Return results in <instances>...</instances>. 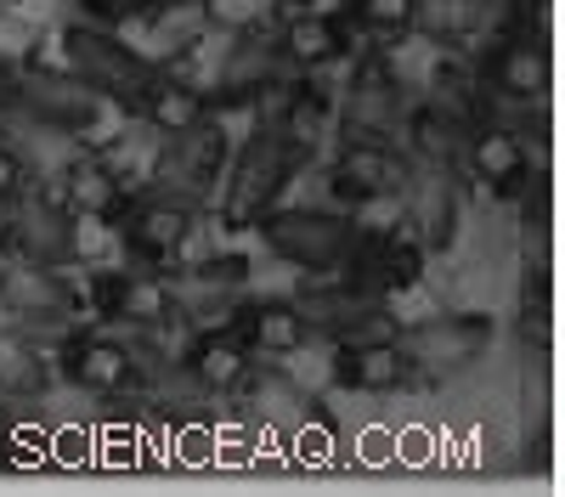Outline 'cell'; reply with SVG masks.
<instances>
[{
    "label": "cell",
    "mask_w": 565,
    "mask_h": 497,
    "mask_svg": "<svg viewBox=\"0 0 565 497\" xmlns=\"http://www.w3.org/2000/svg\"><path fill=\"white\" fill-rule=\"evenodd\" d=\"M300 153L282 142L277 130L260 125V136L238 153L226 159L221 170V220L232 226V233H244V226H255L271 204H282V193H289V181L300 175Z\"/></svg>",
    "instance_id": "1"
},
{
    "label": "cell",
    "mask_w": 565,
    "mask_h": 497,
    "mask_svg": "<svg viewBox=\"0 0 565 497\" xmlns=\"http://www.w3.org/2000/svg\"><path fill=\"white\" fill-rule=\"evenodd\" d=\"M57 40H63V68L97 90L103 102H119V108H130L159 68L148 52H136L114 29H97V23H68Z\"/></svg>",
    "instance_id": "2"
},
{
    "label": "cell",
    "mask_w": 565,
    "mask_h": 497,
    "mask_svg": "<svg viewBox=\"0 0 565 497\" xmlns=\"http://www.w3.org/2000/svg\"><path fill=\"white\" fill-rule=\"evenodd\" d=\"M74 255H79V215H68L57 193L23 187L18 198L0 204V260L74 266Z\"/></svg>",
    "instance_id": "3"
},
{
    "label": "cell",
    "mask_w": 565,
    "mask_h": 497,
    "mask_svg": "<svg viewBox=\"0 0 565 497\" xmlns=\"http://www.w3.org/2000/svg\"><path fill=\"white\" fill-rule=\"evenodd\" d=\"M255 226H260V238L277 260L311 271V278L340 271L351 260V244H356V220L334 215V209H282V204H271Z\"/></svg>",
    "instance_id": "4"
},
{
    "label": "cell",
    "mask_w": 565,
    "mask_h": 497,
    "mask_svg": "<svg viewBox=\"0 0 565 497\" xmlns=\"http://www.w3.org/2000/svg\"><path fill=\"white\" fill-rule=\"evenodd\" d=\"M79 289L63 278V266H29L7 260L0 266V323L12 334H63L79 316Z\"/></svg>",
    "instance_id": "5"
},
{
    "label": "cell",
    "mask_w": 565,
    "mask_h": 497,
    "mask_svg": "<svg viewBox=\"0 0 565 497\" xmlns=\"http://www.w3.org/2000/svg\"><path fill=\"white\" fill-rule=\"evenodd\" d=\"M12 108L34 125V130H63V136H85L97 130L108 102L97 97L90 85H79L68 68L52 74V68H12Z\"/></svg>",
    "instance_id": "6"
},
{
    "label": "cell",
    "mask_w": 565,
    "mask_h": 497,
    "mask_svg": "<svg viewBox=\"0 0 565 497\" xmlns=\"http://www.w3.org/2000/svg\"><path fill=\"white\" fill-rule=\"evenodd\" d=\"M90 311L108 328H130V334H164L170 323H181V305L164 271H97L90 278Z\"/></svg>",
    "instance_id": "7"
},
{
    "label": "cell",
    "mask_w": 565,
    "mask_h": 497,
    "mask_svg": "<svg viewBox=\"0 0 565 497\" xmlns=\"http://www.w3.org/2000/svg\"><path fill=\"white\" fill-rule=\"evenodd\" d=\"M159 142H164L159 159H153L159 193L193 204V198H204V193L221 187V170H226L232 148H226V130H221L215 108H210L204 119H193L186 130H175V136H159Z\"/></svg>",
    "instance_id": "8"
},
{
    "label": "cell",
    "mask_w": 565,
    "mask_h": 497,
    "mask_svg": "<svg viewBox=\"0 0 565 497\" xmlns=\"http://www.w3.org/2000/svg\"><path fill=\"white\" fill-rule=\"evenodd\" d=\"M119 238L125 255L141 271H175L186 255V238H193V204L170 198V193H148V198H125L119 209Z\"/></svg>",
    "instance_id": "9"
},
{
    "label": "cell",
    "mask_w": 565,
    "mask_h": 497,
    "mask_svg": "<svg viewBox=\"0 0 565 497\" xmlns=\"http://www.w3.org/2000/svg\"><path fill=\"white\" fill-rule=\"evenodd\" d=\"M295 311L306 316V328L322 339H362V334H391L385 328V294L367 289L356 271L340 283H311L295 294Z\"/></svg>",
    "instance_id": "10"
},
{
    "label": "cell",
    "mask_w": 565,
    "mask_h": 497,
    "mask_svg": "<svg viewBox=\"0 0 565 497\" xmlns=\"http://www.w3.org/2000/svg\"><path fill=\"white\" fill-rule=\"evenodd\" d=\"M402 356L413 361V374H458V368H476L492 345V316L481 311H452V316H430V323L407 328L402 339Z\"/></svg>",
    "instance_id": "11"
},
{
    "label": "cell",
    "mask_w": 565,
    "mask_h": 497,
    "mask_svg": "<svg viewBox=\"0 0 565 497\" xmlns=\"http://www.w3.org/2000/svg\"><path fill=\"white\" fill-rule=\"evenodd\" d=\"M402 85L385 68H362L345 85V102H334V130L340 142H396L402 136Z\"/></svg>",
    "instance_id": "12"
},
{
    "label": "cell",
    "mask_w": 565,
    "mask_h": 497,
    "mask_svg": "<svg viewBox=\"0 0 565 497\" xmlns=\"http://www.w3.org/2000/svg\"><path fill=\"white\" fill-rule=\"evenodd\" d=\"M413 159L396 148V142H340L334 153V198L340 204H380V198H396L402 181H407Z\"/></svg>",
    "instance_id": "13"
},
{
    "label": "cell",
    "mask_w": 565,
    "mask_h": 497,
    "mask_svg": "<svg viewBox=\"0 0 565 497\" xmlns=\"http://www.w3.org/2000/svg\"><path fill=\"white\" fill-rule=\"evenodd\" d=\"M63 374L90 396H125L141 385V356L125 334H74L63 345Z\"/></svg>",
    "instance_id": "14"
},
{
    "label": "cell",
    "mask_w": 565,
    "mask_h": 497,
    "mask_svg": "<svg viewBox=\"0 0 565 497\" xmlns=\"http://www.w3.org/2000/svg\"><path fill=\"white\" fill-rule=\"evenodd\" d=\"M396 198L407 204L413 238L430 255L452 244V233H458V170L452 164H413Z\"/></svg>",
    "instance_id": "15"
},
{
    "label": "cell",
    "mask_w": 565,
    "mask_h": 497,
    "mask_svg": "<svg viewBox=\"0 0 565 497\" xmlns=\"http://www.w3.org/2000/svg\"><path fill=\"white\" fill-rule=\"evenodd\" d=\"M452 170L476 175L481 187H492V193H509L532 164H526V142H521V136H514L509 125H498V119H476V125H463V136H458V159H452Z\"/></svg>",
    "instance_id": "16"
},
{
    "label": "cell",
    "mask_w": 565,
    "mask_h": 497,
    "mask_svg": "<svg viewBox=\"0 0 565 497\" xmlns=\"http://www.w3.org/2000/svg\"><path fill=\"white\" fill-rule=\"evenodd\" d=\"M487 85L509 102H543L554 85V63H548V34H521L509 29L498 40V52L487 57Z\"/></svg>",
    "instance_id": "17"
},
{
    "label": "cell",
    "mask_w": 565,
    "mask_h": 497,
    "mask_svg": "<svg viewBox=\"0 0 565 497\" xmlns=\"http://www.w3.org/2000/svg\"><path fill=\"white\" fill-rule=\"evenodd\" d=\"M52 193L79 220H108V215L125 209V181L114 175V164L103 153H68L52 170Z\"/></svg>",
    "instance_id": "18"
},
{
    "label": "cell",
    "mask_w": 565,
    "mask_h": 497,
    "mask_svg": "<svg viewBox=\"0 0 565 497\" xmlns=\"http://www.w3.org/2000/svg\"><path fill=\"white\" fill-rule=\"evenodd\" d=\"M334 379L356 396H385V390H402L413 379V361L402 356V345L391 334H362V339H340Z\"/></svg>",
    "instance_id": "19"
},
{
    "label": "cell",
    "mask_w": 565,
    "mask_h": 497,
    "mask_svg": "<svg viewBox=\"0 0 565 497\" xmlns=\"http://www.w3.org/2000/svg\"><path fill=\"white\" fill-rule=\"evenodd\" d=\"M181 368L204 396H238L255 374V350L238 339V328H210L181 350Z\"/></svg>",
    "instance_id": "20"
},
{
    "label": "cell",
    "mask_w": 565,
    "mask_h": 497,
    "mask_svg": "<svg viewBox=\"0 0 565 497\" xmlns=\"http://www.w3.org/2000/svg\"><path fill=\"white\" fill-rule=\"evenodd\" d=\"M271 45H277V63L289 74H322L328 63L345 52V23L306 7V12H289L277 23Z\"/></svg>",
    "instance_id": "21"
},
{
    "label": "cell",
    "mask_w": 565,
    "mask_h": 497,
    "mask_svg": "<svg viewBox=\"0 0 565 497\" xmlns=\"http://www.w3.org/2000/svg\"><path fill=\"white\" fill-rule=\"evenodd\" d=\"M232 328H238V339L255 350V356H295L311 328L306 316L295 311V300H260V305H238L232 311Z\"/></svg>",
    "instance_id": "22"
},
{
    "label": "cell",
    "mask_w": 565,
    "mask_h": 497,
    "mask_svg": "<svg viewBox=\"0 0 565 497\" xmlns=\"http://www.w3.org/2000/svg\"><path fill=\"white\" fill-rule=\"evenodd\" d=\"M130 114L148 125L153 136H175V130H186L193 119H204L210 102H204V90H199V85H186L181 74L153 68V79L141 85V97L130 102Z\"/></svg>",
    "instance_id": "23"
},
{
    "label": "cell",
    "mask_w": 565,
    "mask_h": 497,
    "mask_svg": "<svg viewBox=\"0 0 565 497\" xmlns=\"http://www.w3.org/2000/svg\"><path fill=\"white\" fill-rule=\"evenodd\" d=\"M458 136H463V125L447 108H436V102L402 114V142H407L402 153L413 164H452L458 159Z\"/></svg>",
    "instance_id": "24"
},
{
    "label": "cell",
    "mask_w": 565,
    "mask_h": 497,
    "mask_svg": "<svg viewBox=\"0 0 565 497\" xmlns=\"http://www.w3.org/2000/svg\"><path fill=\"white\" fill-rule=\"evenodd\" d=\"M492 18H498V0H413V29L447 45L476 40Z\"/></svg>",
    "instance_id": "25"
},
{
    "label": "cell",
    "mask_w": 565,
    "mask_h": 497,
    "mask_svg": "<svg viewBox=\"0 0 565 497\" xmlns=\"http://www.w3.org/2000/svg\"><path fill=\"white\" fill-rule=\"evenodd\" d=\"M45 385H52V368L7 328L0 334V396H12V401H34Z\"/></svg>",
    "instance_id": "26"
},
{
    "label": "cell",
    "mask_w": 565,
    "mask_h": 497,
    "mask_svg": "<svg viewBox=\"0 0 565 497\" xmlns=\"http://www.w3.org/2000/svg\"><path fill=\"white\" fill-rule=\"evenodd\" d=\"M351 23L391 45V40L413 34V0H351Z\"/></svg>",
    "instance_id": "27"
},
{
    "label": "cell",
    "mask_w": 565,
    "mask_h": 497,
    "mask_svg": "<svg viewBox=\"0 0 565 497\" xmlns=\"http://www.w3.org/2000/svg\"><path fill=\"white\" fill-rule=\"evenodd\" d=\"M23 187H29V164H23L18 142H0V204L18 198Z\"/></svg>",
    "instance_id": "28"
},
{
    "label": "cell",
    "mask_w": 565,
    "mask_h": 497,
    "mask_svg": "<svg viewBox=\"0 0 565 497\" xmlns=\"http://www.w3.org/2000/svg\"><path fill=\"white\" fill-rule=\"evenodd\" d=\"M74 7H79L85 23H97V29H119L125 18H136L130 0H74Z\"/></svg>",
    "instance_id": "29"
},
{
    "label": "cell",
    "mask_w": 565,
    "mask_h": 497,
    "mask_svg": "<svg viewBox=\"0 0 565 497\" xmlns=\"http://www.w3.org/2000/svg\"><path fill=\"white\" fill-rule=\"evenodd\" d=\"M0 114H12V68L0 63Z\"/></svg>",
    "instance_id": "30"
},
{
    "label": "cell",
    "mask_w": 565,
    "mask_h": 497,
    "mask_svg": "<svg viewBox=\"0 0 565 497\" xmlns=\"http://www.w3.org/2000/svg\"><path fill=\"white\" fill-rule=\"evenodd\" d=\"M306 7H317V0H271V12H277V18H289V12H306Z\"/></svg>",
    "instance_id": "31"
},
{
    "label": "cell",
    "mask_w": 565,
    "mask_h": 497,
    "mask_svg": "<svg viewBox=\"0 0 565 497\" xmlns=\"http://www.w3.org/2000/svg\"><path fill=\"white\" fill-rule=\"evenodd\" d=\"M136 7V18H148V12H159V7H175V0H130Z\"/></svg>",
    "instance_id": "32"
},
{
    "label": "cell",
    "mask_w": 565,
    "mask_h": 497,
    "mask_svg": "<svg viewBox=\"0 0 565 497\" xmlns=\"http://www.w3.org/2000/svg\"><path fill=\"white\" fill-rule=\"evenodd\" d=\"M12 7H18V0H12Z\"/></svg>",
    "instance_id": "33"
},
{
    "label": "cell",
    "mask_w": 565,
    "mask_h": 497,
    "mask_svg": "<svg viewBox=\"0 0 565 497\" xmlns=\"http://www.w3.org/2000/svg\"><path fill=\"white\" fill-rule=\"evenodd\" d=\"M0 266H7V260H0Z\"/></svg>",
    "instance_id": "34"
}]
</instances>
